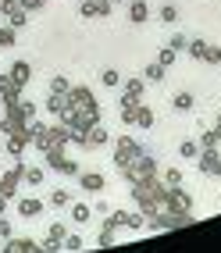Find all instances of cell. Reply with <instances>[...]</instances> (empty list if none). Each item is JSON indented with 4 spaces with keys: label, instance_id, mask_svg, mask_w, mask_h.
<instances>
[{
    "label": "cell",
    "instance_id": "obj_13",
    "mask_svg": "<svg viewBox=\"0 0 221 253\" xmlns=\"http://www.w3.org/2000/svg\"><path fill=\"white\" fill-rule=\"evenodd\" d=\"M146 18H150L146 0H129V22H132V25H143Z\"/></svg>",
    "mask_w": 221,
    "mask_h": 253
},
{
    "label": "cell",
    "instance_id": "obj_9",
    "mask_svg": "<svg viewBox=\"0 0 221 253\" xmlns=\"http://www.w3.org/2000/svg\"><path fill=\"white\" fill-rule=\"evenodd\" d=\"M196 164H200V171H203V175L221 178V154H218V150H200Z\"/></svg>",
    "mask_w": 221,
    "mask_h": 253
},
{
    "label": "cell",
    "instance_id": "obj_11",
    "mask_svg": "<svg viewBox=\"0 0 221 253\" xmlns=\"http://www.w3.org/2000/svg\"><path fill=\"white\" fill-rule=\"evenodd\" d=\"M0 253H43V250L32 243V239H14V235H11V239L0 246Z\"/></svg>",
    "mask_w": 221,
    "mask_h": 253
},
{
    "label": "cell",
    "instance_id": "obj_18",
    "mask_svg": "<svg viewBox=\"0 0 221 253\" xmlns=\"http://www.w3.org/2000/svg\"><path fill=\"white\" fill-rule=\"evenodd\" d=\"M172 107H175V111H193V107H196V96H193V93H175V96H172Z\"/></svg>",
    "mask_w": 221,
    "mask_h": 253
},
{
    "label": "cell",
    "instance_id": "obj_3",
    "mask_svg": "<svg viewBox=\"0 0 221 253\" xmlns=\"http://www.w3.org/2000/svg\"><path fill=\"white\" fill-rule=\"evenodd\" d=\"M43 161H46L50 171H57V175H64V178H79V175H82L79 164H75L72 157H64V150H50V154H43Z\"/></svg>",
    "mask_w": 221,
    "mask_h": 253
},
{
    "label": "cell",
    "instance_id": "obj_22",
    "mask_svg": "<svg viewBox=\"0 0 221 253\" xmlns=\"http://www.w3.org/2000/svg\"><path fill=\"white\" fill-rule=\"evenodd\" d=\"M135 125H139V128H150V125H154V111H150L146 104H139V111H135Z\"/></svg>",
    "mask_w": 221,
    "mask_h": 253
},
{
    "label": "cell",
    "instance_id": "obj_44",
    "mask_svg": "<svg viewBox=\"0 0 221 253\" xmlns=\"http://www.w3.org/2000/svg\"><path fill=\"white\" fill-rule=\"evenodd\" d=\"M4 211H7V200H4V196H0V217H4Z\"/></svg>",
    "mask_w": 221,
    "mask_h": 253
},
{
    "label": "cell",
    "instance_id": "obj_19",
    "mask_svg": "<svg viewBox=\"0 0 221 253\" xmlns=\"http://www.w3.org/2000/svg\"><path fill=\"white\" fill-rule=\"evenodd\" d=\"M68 89H72V82H68L64 75H50V93L54 96H68Z\"/></svg>",
    "mask_w": 221,
    "mask_h": 253
},
{
    "label": "cell",
    "instance_id": "obj_5",
    "mask_svg": "<svg viewBox=\"0 0 221 253\" xmlns=\"http://www.w3.org/2000/svg\"><path fill=\"white\" fill-rule=\"evenodd\" d=\"M22 175H25V164H22V161L14 164L11 171L0 175V196H4V200H14V196H18V182H22Z\"/></svg>",
    "mask_w": 221,
    "mask_h": 253
},
{
    "label": "cell",
    "instance_id": "obj_41",
    "mask_svg": "<svg viewBox=\"0 0 221 253\" xmlns=\"http://www.w3.org/2000/svg\"><path fill=\"white\" fill-rule=\"evenodd\" d=\"M18 4H22V7H25V11L32 14V11H40V7L46 4V0H18Z\"/></svg>",
    "mask_w": 221,
    "mask_h": 253
},
{
    "label": "cell",
    "instance_id": "obj_32",
    "mask_svg": "<svg viewBox=\"0 0 221 253\" xmlns=\"http://www.w3.org/2000/svg\"><path fill=\"white\" fill-rule=\"evenodd\" d=\"M157 64H161V68H172V64H175V50H172V46H161Z\"/></svg>",
    "mask_w": 221,
    "mask_h": 253
},
{
    "label": "cell",
    "instance_id": "obj_46",
    "mask_svg": "<svg viewBox=\"0 0 221 253\" xmlns=\"http://www.w3.org/2000/svg\"><path fill=\"white\" fill-rule=\"evenodd\" d=\"M111 4H129V0H111Z\"/></svg>",
    "mask_w": 221,
    "mask_h": 253
},
{
    "label": "cell",
    "instance_id": "obj_4",
    "mask_svg": "<svg viewBox=\"0 0 221 253\" xmlns=\"http://www.w3.org/2000/svg\"><path fill=\"white\" fill-rule=\"evenodd\" d=\"M164 204L172 214H193V196L182 189V185H168V193H164Z\"/></svg>",
    "mask_w": 221,
    "mask_h": 253
},
{
    "label": "cell",
    "instance_id": "obj_20",
    "mask_svg": "<svg viewBox=\"0 0 221 253\" xmlns=\"http://www.w3.org/2000/svg\"><path fill=\"white\" fill-rule=\"evenodd\" d=\"M114 228H118V221H114V217H107L104 228H100V246H114Z\"/></svg>",
    "mask_w": 221,
    "mask_h": 253
},
{
    "label": "cell",
    "instance_id": "obj_35",
    "mask_svg": "<svg viewBox=\"0 0 221 253\" xmlns=\"http://www.w3.org/2000/svg\"><path fill=\"white\" fill-rule=\"evenodd\" d=\"M157 18H161V22H164V25H172V22H175V18H178V11H175V7H172V4H164V7H161V11H157Z\"/></svg>",
    "mask_w": 221,
    "mask_h": 253
},
{
    "label": "cell",
    "instance_id": "obj_30",
    "mask_svg": "<svg viewBox=\"0 0 221 253\" xmlns=\"http://www.w3.org/2000/svg\"><path fill=\"white\" fill-rule=\"evenodd\" d=\"M64 104H68V96H54V93H50V100H46V111L57 118V114L64 111Z\"/></svg>",
    "mask_w": 221,
    "mask_h": 253
},
{
    "label": "cell",
    "instance_id": "obj_36",
    "mask_svg": "<svg viewBox=\"0 0 221 253\" xmlns=\"http://www.w3.org/2000/svg\"><path fill=\"white\" fill-rule=\"evenodd\" d=\"M82 246H86V239H82V235H64V250H72V253H79Z\"/></svg>",
    "mask_w": 221,
    "mask_h": 253
},
{
    "label": "cell",
    "instance_id": "obj_21",
    "mask_svg": "<svg viewBox=\"0 0 221 253\" xmlns=\"http://www.w3.org/2000/svg\"><path fill=\"white\" fill-rule=\"evenodd\" d=\"M164 75H168V68H161L157 61H154V64H146V68H143V79H146V82H161Z\"/></svg>",
    "mask_w": 221,
    "mask_h": 253
},
{
    "label": "cell",
    "instance_id": "obj_16",
    "mask_svg": "<svg viewBox=\"0 0 221 253\" xmlns=\"http://www.w3.org/2000/svg\"><path fill=\"white\" fill-rule=\"evenodd\" d=\"M107 139H111V136H107V128H104V125H93V128H89V136H86V150L107 146Z\"/></svg>",
    "mask_w": 221,
    "mask_h": 253
},
{
    "label": "cell",
    "instance_id": "obj_40",
    "mask_svg": "<svg viewBox=\"0 0 221 253\" xmlns=\"http://www.w3.org/2000/svg\"><path fill=\"white\" fill-rule=\"evenodd\" d=\"M135 111H139V107H122V122L125 125H135Z\"/></svg>",
    "mask_w": 221,
    "mask_h": 253
},
{
    "label": "cell",
    "instance_id": "obj_42",
    "mask_svg": "<svg viewBox=\"0 0 221 253\" xmlns=\"http://www.w3.org/2000/svg\"><path fill=\"white\" fill-rule=\"evenodd\" d=\"M168 46H172L175 54H178V50H185V46H189V40H185V36H172V43H168Z\"/></svg>",
    "mask_w": 221,
    "mask_h": 253
},
{
    "label": "cell",
    "instance_id": "obj_25",
    "mask_svg": "<svg viewBox=\"0 0 221 253\" xmlns=\"http://www.w3.org/2000/svg\"><path fill=\"white\" fill-rule=\"evenodd\" d=\"M64 235H68V228H64L61 221H54V225H50V232H46V239H50V243H61V250H64Z\"/></svg>",
    "mask_w": 221,
    "mask_h": 253
},
{
    "label": "cell",
    "instance_id": "obj_26",
    "mask_svg": "<svg viewBox=\"0 0 221 253\" xmlns=\"http://www.w3.org/2000/svg\"><path fill=\"white\" fill-rule=\"evenodd\" d=\"M14 111H18L25 122H36V104H32V100H18V107H14Z\"/></svg>",
    "mask_w": 221,
    "mask_h": 253
},
{
    "label": "cell",
    "instance_id": "obj_17",
    "mask_svg": "<svg viewBox=\"0 0 221 253\" xmlns=\"http://www.w3.org/2000/svg\"><path fill=\"white\" fill-rule=\"evenodd\" d=\"M7 75H11L14 82H18V86H25V82L32 79V68H29V61H14V64H11V72H7Z\"/></svg>",
    "mask_w": 221,
    "mask_h": 253
},
{
    "label": "cell",
    "instance_id": "obj_31",
    "mask_svg": "<svg viewBox=\"0 0 221 253\" xmlns=\"http://www.w3.org/2000/svg\"><path fill=\"white\" fill-rule=\"evenodd\" d=\"M18 11H25V7L18 4V0H0V14H7V18H14Z\"/></svg>",
    "mask_w": 221,
    "mask_h": 253
},
{
    "label": "cell",
    "instance_id": "obj_7",
    "mask_svg": "<svg viewBox=\"0 0 221 253\" xmlns=\"http://www.w3.org/2000/svg\"><path fill=\"white\" fill-rule=\"evenodd\" d=\"M143 86H146L143 75L129 79V82H125V93H122V107H139V104H143Z\"/></svg>",
    "mask_w": 221,
    "mask_h": 253
},
{
    "label": "cell",
    "instance_id": "obj_38",
    "mask_svg": "<svg viewBox=\"0 0 221 253\" xmlns=\"http://www.w3.org/2000/svg\"><path fill=\"white\" fill-rule=\"evenodd\" d=\"M164 185H182V171H178V168H168V171H164Z\"/></svg>",
    "mask_w": 221,
    "mask_h": 253
},
{
    "label": "cell",
    "instance_id": "obj_2",
    "mask_svg": "<svg viewBox=\"0 0 221 253\" xmlns=\"http://www.w3.org/2000/svg\"><path fill=\"white\" fill-rule=\"evenodd\" d=\"M139 154H143V146L135 143L132 136H122V139L114 143V168H118V171H125V168L139 157Z\"/></svg>",
    "mask_w": 221,
    "mask_h": 253
},
{
    "label": "cell",
    "instance_id": "obj_29",
    "mask_svg": "<svg viewBox=\"0 0 221 253\" xmlns=\"http://www.w3.org/2000/svg\"><path fill=\"white\" fill-rule=\"evenodd\" d=\"M185 50H189L193 61H203V54H207V43H203V40H189V46H185Z\"/></svg>",
    "mask_w": 221,
    "mask_h": 253
},
{
    "label": "cell",
    "instance_id": "obj_43",
    "mask_svg": "<svg viewBox=\"0 0 221 253\" xmlns=\"http://www.w3.org/2000/svg\"><path fill=\"white\" fill-rule=\"evenodd\" d=\"M0 239H11V221L7 217H0Z\"/></svg>",
    "mask_w": 221,
    "mask_h": 253
},
{
    "label": "cell",
    "instance_id": "obj_23",
    "mask_svg": "<svg viewBox=\"0 0 221 253\" xmlns=\"http://www.w3.org/2000/svg\"><path fill=\"white\" fill-rule=\"evenodd\" d=\"M100 82H104L107 89H118V86H122V75H118L114 68H104V72H100Z\"/></svg>",
    "mask_w": 221,
    "mask_h": 253
},
{
    "label": "cell",
    "instance_id": "obj_45",
    "mask_svg": "<svg viewBox=\"0 0 221 253\" xmlns=\"http://www.w3.org/2000/svg\"><path fill=\"white\" fill-rule=\"evenodd\" d=\"M214 132H218V136H221V114H218V128H214Z\"/></svg>",
    "mask_w": 221,
    "mask_h": 253
},
{
    "label": "cell",
    "instance_id": "obj_1",
    "mask_svg": "<svg viewBox=\"0 0 221 253\" xmlns=\"http://www.w3.org/2000/svg\"><path fill=\"white\" fill-rule=\"evenodd\" d=\"M132 185H139V182H150V178H157V161L154 157H150V154H139V157H135L129 168H125V171H122Z\"/></svg>",
    "mask_w": 221,
    "mask_h": 253
},
{
    "label": "cell",
    "instance_id": "obj_34",
    "mask_svg": "<svg viewBox=\"0 0 221 253\" xmlns=\"http://www.w3.org/2000/svg\"><path fill=\"white\" fill-rule=\"evenodd\" d=\"M22 182H29V185H40V182H43V168H25Z\"/></svg>",
    "mask_w": 221,
    "mask_h": 253
},
{
    "label": "cell",
    "instance_id": "obj_6",
    "mask_svg": "<svg viewBox=\"0 0 221 253\" xmlns=\"http://www.w3.org/2000/svg\"><path fill=\"white\" fill-rule=\"evenodd\" d=\"M0 100H4V111H14V107H18V100H22V86L7 72H0Z\"/></svg>",
    "mask_w": 221,
    "mask_h": 253
},
{
    "label": "cell",
    "instance_id": "obj_24",
    "mask_svg": "<svg viewBox=\"0 0 221 253\" xmlns=\"http://www.w3.org/2000/svg\"><path fill=\"white\" fill-rule=\"evenodd\" d=\"M89 217H93V211H89L86 204H75V207H72V221H75V225H86Z\"/></svg>",
    "mask_w": 221,
    "mask_h": 253
},
{
    "label": "cell",
    "instance_id": "obj_12",
    "mask_svg": "<svg viewBox=\"0 0 221 253\" xmlns=\"http://www.w3.org/2000/svg\"><path fill=\"white\" fill-rule=\"evenodd\" d=\"M18 214H22V217H29V221H32V217H40V214H43V200H36V196L18 200Z\"/></svg>",
    "mask_w": 221,
    "mask_h": 253
},
{
    "label": "cell",
    "instance_id": "obj_10",
    "mask_svg": "<svg viewBox=\"0 0 221 253\" xmlns=\"http://www.w3.org/2000/svg\"><path fill=\"white\" fill-rule=\"evenodd\" d=\"M25 125H29V122H25L18 111H4V118H0V132H4V136H18Z\"/></svg>",
    "mask_w": 221,
    "mask_h": 253
},
{
    "label": "cell",
    "instance_id": "obj_37",
    "mask_svg": "<svg viewBox=\"0 0 221 253\" xmlns=\"http://www.w3.org/2000/svg\"><path fill=\"white\" fill-rule=\"evenodd\" d=\"M50 204H54V207H68V204H72V196H68L64 189H54V196H50Z\"/></svg>",
    "mask_w": 221,
    "mask_h": 253
},
{
    "label": "cell",
    "instance_id": "obj_8",
    "mask_svg": "<svg viewBox=\"0 0 221 253\" xmlns=\"http://www.w3.org/2000/svg\"><path fill=\"white\" fill-rule=\"evenodd\" d=\"M111 11H114L111 0H82V7H79L82 18H107Z\"/></svg>",
    "mask_w": 221,
    "mask_h": 253
},
{
    "label": "cell",
    "instance_id": "obj_28",
    "mask_svg": "<svg viewBox=\"0 0 221 253\" xmlns=\"http://www.w3.org/2000/svg\"><path fill=\"white\" fill-rule=\"evenodd\" d=\"M218 143H221L218 132H200V150H218Z\"/></svg>",
    "mask_w": 221,
    "mask_h": 253
},
{
    "label": "cell",
    "instance_id": "obj_33",
    "mask_svg": "<svg viewBox=\"0 0 221 253\" xmlns=\"http://www.w3.org/2000/svg\"><path fill=\"white\" fill-rule=\"evenodd\" d=\"M14 32H18V29H11V25H4V29H0V50L14 46Z\"/></svg>",
    "mask_w": 221,
    "mask_h": 253
},
{
    "label": "cell",
    "instance_id": "obj_39",
    "mask_svg": "<svg viewBox=\"0 0 221 253\" xmlns=\"http://www.w3.org/2000/svg\"><path fill=\"white\" fill-rule=\"evenodd\" d=\"M203 61H207V64H221V46H211V43H207V54H203Z\"/></svg>",
    "mask_w": 221,
    "mask_h": 253
},
{
    "label": "cell",
    "instance_id": "obj_14",
    "mask_svg": "<svg viewBox=\"0 0 221 253\" xmlns=\"http://www.w3.org/2000/svg\"><path fill=\"white\" fill-rule=\"evenodd\" d=\"M111 217H114L118 225H125V228H135V232H139V228H143V221H146L143 214H132V211H114Z\"/></svg>",
    "mask_w": 221,
    "mask_h": 253
},
{
    "label": "cell",
    "instance_id": "obj_27",
    "mask_svg": "<svg viewBox=\"0 0 221 253\" xmlns=\"http://www.w3.org/2000/svg\"><path fill=\"white\" fill-rule=\"evenodd\" d=\"M178 154H182L185 161H196V157H200V143H193V139H185V143L178 146Z\"/></svg>",
    "mask_w": 221,
    "mask_h": 253
},
{
    "label": "cell",
    "instance_id": "obj_15",
    "mask_svg": "<svg viewBox=\"0 0 221 253\" xmlns=\"http://www.w3.org/2000/svg\"><path fill=\"white\" fill-rule=\"evenodd\" d=\"M79 185H82L86 193H100L107 182H104V175H100V171H86V175H79Z\"/></svg>",
    "mask_w": 221,
    "mask_h": 253
}]
</instances>
